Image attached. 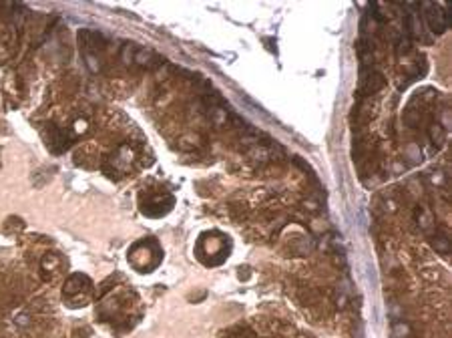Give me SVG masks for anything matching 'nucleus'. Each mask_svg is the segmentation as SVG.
<instances>
[{
	"instance_id": "1",
	"label": "nucleus",
	"mask_w": 452,
	"mask_h": 338,
	"mask_svg": "<svg viewBox=\"0 0 452 338\" xmlns=\"http://www.w3.org/2000/svg\"><path fill=\"white\" fill-rule=\"evenodd\" d=\"M161 248L155 240H141L129 250V262L139 272H151L161 264Z\"/></svg>"
},
{
	"instance_id": "2",
	"label": "nucleus",
	"mask_w": 452,
	"mask_h": 338,
	"mask_svg": "<svg viewBox=\"0 0 452 338\" xmlns=\"http://www.w3.org/2000/svg\"><path fill=\"white\" fill-rule=\"evenodd\" d=\"M91 290H93V282L89 276H84V274H73L62 286V294L67 296V300L71 302L73 308H77L79 300H80V304L87 300V294Z\"/></svg>"
},
{
	"instance_id": "3",
	"label": "nucleus",
	"mask_w": 452,
	"mask_h": 338,
	"mask_svg": "<svg viewBox=\"0 0 452 338\" xmlns=\"http://www.w3.org/2000/svg\"><path fill=\"white\" fill-rule=\"evenodd\" d=\"M175 203V197L169 194H147V197L141 199V211L151 218H159L171 211Z\"/></svg>"
},
{
	"instance_id": "4",
	"label": "nucleus",
	"mask_w": 452,
	"mask_h": 338,
	"mask_svg": "<svg viewBox=\"0 0 452 338\" xmlns=\"http://www.w3.org/2000/svg\"><path fill=\"white\" fill-rule=\"evenodd\" d=\"M422 10H424L426 27L434 34H442L446 30V27H448V6L426 2V4H422Z\"/></svg>"
},
{
	"instance_id": "5",
	"label": "nucleus",
	"mask_w": 452,
	"mask_h": 338,
	"mask_svg": "<svg viewBox=\"0 0 452 338\" xmlns=\"http://www.w3.org/2000/svg\"><path fill=\"white\" fill-rule=\"evenodd\" d=\"M79 47L82 49V55H99L105 49V36L97 30L82 28L79 30Z\"/></svg>"
},
{
	"instance_id": "6",
	"label": "nucleus",
	"mask_w": 452,
	"mask_h": 338,
	"mask_svg": "<svg viewBox=\"0 0 452 338\" xmlns=\"http://www.w3.org/2000/svg\"><path fill=\"white\" fill-rule=\"evenodd\" d=\"M163 58L157 55V53H153L151 49H137V53H135V58H133V65H139V67H143V69H153V67H157L159 62H161Z\"/></svg>"
},
{
	"instance_id": "7",
	"label": "nucleus",
	"mask_w": 452,
	"mask_h": 338,
	"mask_svg": "<svg viewBox=\"0 0 452 338\" xmlns=\"http://www.w3.org/2000/svg\"><path fill=\"white\" fill-rule=\"evenodd\" d=\"M49 145H51L53 151L60 153L71 145V139L64 131H58L56 127H49Z\"/></svg>"
},
{
	"instance_id": "8",
	"label": "nucleus",
	"mask_w": 452,
	"mask_h": 338,
	"mask_svg": "<svg viewBox=\"0 0 452 338\" xmlns=\"http://www.w3.org/2000/svg\"><path fill=\"white\" fill-rule=\"evenodd\" d=\"M382 87H384V77H382L380 73H370V77L364 81V89L360 91V97H362V95H374V93H378Z\"/></svg>"
},
{
	"instance_id": "9",
	"label": "nucleus",
	"mask_w": 452,
	"mask_h": 338,
	"mask_svg": "<svg viewBox=\"0 0 452 338\" xmlns=\"http://www.w3.org/2000/svg\"><path fill=\"white\" fill-rule=\"evenodd\" d=\"M432 248L440 254V256H448L450 254V238L444 234V231H438V234L432 236Z\"/></svg>"
},
{
	"instance_id": "10",
	"label": "nucleus",
	"mask_w": 452,
	"mask_h": 338,
	"mask_svg": "<svg viewBox=\"0 0 452 338\" xmlns=\"http://www.w3.org/2000/svg\"><path fill=\"white\" fill-rule=\"evenodd\" d=\"M412 336V328L408 326V322L396 320L392 324V338H410Z\"/></svg>"
},
{
	"instance_id": "11",
	"label": "nucleus",
	"mask_w": 452,
	"mask_h": 338,
	"mask_svg": "<svg viewBox=\"0 0 452 338\" xmlns=\"http://www.w3.org/2000/svg\"><path fill=\"white\" fill-rule=\"evenodd\" d=\"M137 45H133V42H125L123 49H121V60H123V65H133V58H135V53H137Z\"/></svg>"
},
{
	"instance_id": "12",
	"label": "nucleus",
	"mask_w": 452,
	"mask_h": 338,
	"mask_svg": "<svg viewBox=\"0 0 452 338\" xmlns=\"http://www.w3.org/2000/svg\"><path fill=\"white\" fill-rule=\"evenodd\" d=\"M292 252L295 254V256H308V254L312 252V244H310V240L297 238V240L292 244Z\"/></svg>"
},
{
	"instance_id": "13",
	"label": "nucleus",
	"mask_w": 452,
	"mask_h": 338,
	"mask_svg": "<svg viewBox=\"0 0 452 338\" xmlns=\"http://www.w3.org/2000/svg\"><path fill=\"white\" fill-rule=\"evenodd\" d=\"M58 258L56 256H53V254H47L45 258H42V262H40V270L42 272H49V274H53V272H56V268H58Z\"/></svg>"
},
{
	"instance_id": "14",
	"label": "nucleus",
	"mask_w": 452,
	"mask_h": 338,
	"mask_svg": "<svg viewBox=\"0 0 452 338\" xmlns=\"http://www.w3.org/2000/svg\"><path fill=\"white\" fill-rule=\"evenodd\" d=\"M430 139H432V143L436 147H442L444 141H446V131L442 129L440 125H432V127H430Z\"/></svg>"
},
{
	"instance_id": "15",
	"label": "nucleus",
	"mask_w": 452,
	"mask_h": 338,
	"mask_svg": "<svg viewBox=\"0 0 452 338\" xmlns=\"http://www.w3.org/2000/svg\"><path fill=\"white\" fill-rule=\"evenodd\" d=\"M82 56H84V62H87V67H89L91 73H101L103 65H101L99 55H82Z\"/></svg>"
},
{
	"instance_id": "16",
	"label": "nucleus",
	"mask_w": 452,
	"mask_h": 338,
	"mask_svg": "<svg viewBox=\"0 0 452 338\" xmlns=\"http://www.w3.org/2000/svg\"><path fill=\"white\" fill-rule=\"evenodd\" d=\"M28 322H30V318L27 314H20L18 318H16V326H20V328H27L28 326Z\"/></svg>"
},
{
	"instance_id": "17",
	"label": "nucleus",
	"mask_w": 452,
	"mask_h": 338,
	"mask_svg": "<svg viewBox=\"0 0 452 338\" xmlns=\"http://www.w3.org/2000/svg\"><path fill=\"white\" fill-rule=\"evenodd\" d=\"M75 131L77 133H84V131H87V121H77L75 123Z\"/></svg>"
}]
</instances>
